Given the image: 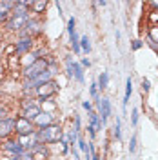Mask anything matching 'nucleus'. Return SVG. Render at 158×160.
Returning a JSON list of instances; mask_svg holds the SVG:
<instances>
[{"instance_id": "obj_27", "label": "nucleus", "mask_w": 158, "mask_h": 160, "mask_svg": "<svg viewBox=\"0 0 158 160\" xmlns=\"http://www.w3.org/2000/svg\"><path fill=\"white\" fill-rule=\"evenodd\" d=\"M142 89L146 91V93H147V91L151 89V84H149V80H146V78H144V82H142Z\"/></svg>"}, {"instance_id": "obj_10", "label": "nucleus", "mask_w": 158, "mask_h": 160, "mask_svg": "<svg viewBox=\"0 0 158 160\" xmlns=\"http://www.w3.org/2000/svg\"><path fill=\"white\" fill-rule=\"evenodd\" d=\"M98 109L100 117H102V124H106L107 118L111 117V102L107 98H98Z\"/></svg>"}, {"instance_id": "obj_23", "label": "nucleus", "mask_w": 158, "mask_h": 160, "mask_svg": "<svg viewBox=\"0 0 158 160\" xmlns=\"http://www.w3.org/2000/svg\"><path fill=\"white\" fill-rule=\"evenodd\" d=\"M147 44H149V46H151V48H153L155 51H158V40H155L153 37H151V35L147 37Z\"/></svg>"}, {"instance_id": "obj_32", "label": "nucleus", "mask_w": 158, "mask_h": 160, "mask_svg": "<svg viewBox=\"0 0 158 160\" xmlns=\"http://www.w3.org/2000/svg\"><path fill=\"white\" fill-rule=\"evenodd\" d=\"M89 64H91V62H89L87 58H84V60H82V66H84V68H89Z\"/></svg>"}, {"instance_id": "obj_18", "label": "nucleus", "mask_w": 158, "mask_h": 160, "mask_svg": "<svg viewBox=\"0 0 158 160\" xmlns=\"http://www.w3.org/2000/svg\"><path fill=\"white\" fill-rule=\"evenodd\" d=\"M131 91H133V82H131V78L126 80V97H124V108L127 106L129 98H131Z\"/></svg>"}, {"instance_id": "obj_28", "label": "nucleus", "mask_w": 158, "mask_h": 160, "mask_svg": "<svg viewBox=\"0 0 158 160\" xmlns=\"http://www.w3.org/2000/svg\"><path fill=\"white\" fill-rule=\"evenodd\" d=\"M82 106H84V109H87L89 113H91V111H93V106H91V102H89V100H86V102H84V104H82Z\"/></svg>"}, {"instance_id": "obj_30", "label": "nucleus", "mask_w": 158, "mask_h": 160, "mask_svg": "<svg viewBox=\"0 0 158 160\" xmlns=\"http://www.w3.org/2000/svg\"><path fill=\"white\" fill-rule=\"evenodd\" d=\"M75 131H77V133L80 131V118L78 117H75Z\"/></svg>"}, {"instance_id": "obj_33", "label": "nucleus", "mask_w": 158, "mask_h": 160, "mask_svg": "<svg viewBox=\"0 0 158 160\" xmlns=\"http://www.w3.org/2000/svg\"><path fill=\"white\" fill-rule=\"evenodd\" d=\"M0 120H4V109L0 108Z\"/></svg>"}, {"instance_id": "obj_15", "label": "nucleus", "mask_w": 158, "mask_h": 160, "mask_svg": "<svg viewBox=\"0 0 158 160\" xmlns=\"http://www.w3.org/2000/svg\"><path fill=\"white\" fill-rule=\"evenodd\" d=\"M31 157H33V160H46V157H47V153H46V149L42 148V146H37V148H33V153H31Z\"/></svg>"}, {"instance_id": "obj_14", "label": "nucleus", "mask_w": 158, "mask_h": 160, "mask_svg": "<svg viewBox=\"0 0 158 160\" xmlns=\"http://www.w3.org/2000/svg\"><path fill=\"white\" fill-rule=\"evenodd\" d=\"M31 46H33L31 37L29 38H22V40H18V42L15 44V51H17V53H27V51L31 49Z\"/></svg>"}, {"instance_id": "obj_1", "label": "nucleus", "mask_w": 158, "mask_h": 160, "mask_svg": "<svg viewBox=\"0 0 158 160\" xmlns=\"http://www.w3.org/2000/svg\"><path fill=\"white\" fill-rule=\"evenodd\" d=\"M27 22H29V11L24 9V8L15 6L13 17L6 22V28L11 29V31H20L22 28H26V26H27Z\"/></svg>"}, {"instance_id": "obj_6", "label": "nucleus", "mask_w": 158, "mask_h": 160, "mask_svg": "<svg viewBox=\"0 0 158 160\" xmlns=\"http://www.w3.org/2000/svg\"><path fill=\"white\" fill-rule=\"evenodd\" d=\"M40 113V108L37 106V104H33V102H24V111H22V117L26 120H29V122H33V120L38 117Z\"/></svg>"}, {"instance_id": "obj_20", "label": "nucleus", "mask_w": 158, "mask_h": 160, "mask_svg": "<svg viewBox=\"0 0 158 160\" xmlns=\"http://www.w3.org/2000/svg\"><path fill=\"white\" fill-rule=\"evenodd\" d=\"M80 49L86 51V53H89V51H91V42H89L87 37H82V38H80Z\"/></svg>"}, {"instance_id": "obj_12", "label": "nucleus", "mask_w": 158, "mask_h": 160, "mask_svg": "<svg viewBox=\"0 0 158 160\" xmlns=\"http://www.w3.org/2000/svg\"><path fill=\"white\" fill-rule=\"evenodd\" d=\"M33 122L38 126L40 129H42V128H47V126H51V124H53V115H51V113H40V115L33 120Z\"/></svg>"}, {"instance_id": "obj_8", "label": "nucleus", "mask_w": 158, "mask_h": 160, "mask_svg": "<svg viewBox=\"0 0 158 160\" xmlns=\"http://www.w3.org/2000/svg\"><path fill=\"white\" fill-rule=\"evenodd\" d=\"M18 144L24 148V149H33V148H37V146H38L40 142H38L37 133H31V135H20Z\"/></svg>"}, {"instance_id": "obj_3", "label": "nucleus", "mask_w": 158, "mask_h": 160, "mask_svg": "<svg viewBox=\"0 0 158 160\" xmlns=\"http://www.w3.org/2000/svg\"><path fill=\"white\" fill-rule=\"evenodd\" d=\"M47 69V62L46 60H35L33 64H29V66H26V69H24V77L27 80H33V78H37L38 75H42L44 71Z\"/></svg>"}, {"instance_id": "obj_22", "label": "nucleus", "mask_w": 158, "mask_h": 160, "mask_svg": "<svg viewBox=\"0 0 158 160\" xmlns=\"http://www.w3.org/2000/svg\"><path fill=\"white\" fill-rule=\"evenodd\" d=\"M38 22H35V20H29V22H27V26H26V28H27V33H35V31H38Z\"/></svg>"}, {"instance_id": "obj_29", "label": "nucleus", "mask_w": 158, "mask_h": 160, "mask_svg": "<svg viewBox=\"0 0 158 160\" xmlns=\"http://www.w3.org/2000/svg\"><path fill=\"white\" fill-rule=\"evenodd\" d=\"M142 48V40H135L133 42V49H140Z\"/></svg>"}, {"instance_id": "obj_9", "label": "nucleus", "mask_w": 158, "mask_h": 160, "mask_svg": "<svg viewBox=\"0 0 158 160\" xmlns=\"http://www.w3.org/2000/svg\"><path fill=\"white\" fill-rule=\"evenodd\" d=\"M13 131H15V118H4V120H0V138L9 137Z\"/></svg>"}, {"instance_id": "obj_17", "label": "nucleus", "mask_w": 158, "mask_h": 160, "mask_svg": "<svg viewBox=\"0 0 158 160\" xmlns=\"http://www.w3.org/2000/svg\"><path fill=\"white\" fill-rule=\"evenodd\" d=\"M46 6H47V2H46V0L31 2V9H33V13H42V11L46 9Z\"/></svg>"}, {"instance_id": "obj_24", "label": "nucleus", "mask_w": 158, "mask_h": 160, "mask_svg": "<svg viewBox=\"0 0 158 160\" xmlns=\"http://www.w3.org/2000/svg\"><path fill=\"white\" fill-rule=\"evenodd\" d=\"M135 149H136V135H133L131 137V142H129V151L135 153Z\"/></svg>"}, {"instance_id": "obj_19", "label": "nucleus", "mask_w": 158, "mask_h": 160, "mask_svg": "<svg viewBox=\"0 0 158 160\" xmlns=\"http://www.w3.org/2000/svg\"><path fill=\"white\" fill-rule=\"evenodd\" d=\"M107 84H109V75L104 71V73L98 77V88H100V89H106V88H107Z\"/></svg>"}, {"instance_id": "obj_16", "label": "nucleus", "mask_w": 158, "mask_h": 160, "mask_svg": "<svg viewBox=\"0 0 158 160\" xmlns=\"http://www.w3.org/2000/svg\"><path fill=\"white\" fill-rule=\"evenodd\" d=\"M73 77L78 80V82H84V71H82V66L73 62Z\"/></svg>"}, {"instance_id": "obj_11", "label": "nucleus", "mask_w": 158, "mask_h": 160, "mask_svg": "<svg viewBox=\"0 0 158 160\" xmlns=\"http://www.w3.org/2000/svg\"><path fill=\"white\" fill-rule=\"evenodd\" d=\"M89 117H91V126H89L87 129H89V135H91V137H95V135H96V131L102 129V120H100L98 113H95V111H91V113H89Z\"/></svg>"}, {"instance_id": "obj_4", "label": "nucleus", "mask_w": 158, "mask_h": 160, "mask_svg": "<svg viewBox=\"0 0 158 160\" xmlns=\"http://www.w3.org/2000/svg\"><path fill=\"white\" fill-rule=\"evenodd\" d=\"M53 73L55 71H51V69H46L42 75H38L37 78H33V80H27L26 82V89H37V88H40L42 84H46V82H49V80H53Z\"/></svg>"}, {"instance_id": "obj_2", "label": "nucleus", "mask_w": 158, "mask_h": 160, "mask_svg": "<svg viewBox=\"0 0 158 160\" xmlns=\"http://www.w3.org/2000/svg\"><path fill=\"white\" fill-rule=\"evenodd\" d=\"M37 137H38L40 144H55V142L62 140V129H60V126H57V124H51L47 128H42L37 133Z\"/></svg>"}, {"instance_id": "obj_5", "label": "nucleus", "mask_w": 158, "mask_h": 160, "mask_svg": "<svg viewBox=\"0 0 158 160\" xmlns=\"http://www.w3.org/2000/svg\"><path fill=\"white\" fill-rule=\"evenodd\" d=\"M57 91H58V86H57L53 80H49V82L42 84L40 88H37V95H38L42 100H46V98H51V97H53Z\"/></svg>"}, {"instance_id": "obj_7", "label": "nucleus", "mask_w": 158, "mask_h": 160, "mask_svg": "<svg viewBox=\"0 0 158 160\" xmlns=\"http://www.w3.org/2000/svg\"><path fill=\"white\" fill-rule=\"evenodd\" d=\"M15 129L18 131V135H31V133H35L33 122L26 120L24 117H18V118L15 120Z\"/></svg>"}, {"instance_id": "obj_21", "label": "nucleus", "mask_w": 158, "mask_h": 160, "mask_svg": "<svg viewBox=\"0 0 158 160\" xmlns=\"http://www.w3.org/2000/svg\"><path fill=\"white\" fill-rule=\"evenodd\" d=\"M113 135H115V138L116 140L122 138V124H120L118 117H116V122H115V131H113Z\"/></svg>"}, {"instance_id": "obj_25", "label": "nucleus", "mask_w": 158, "mask_h": 160, "mask_svg": "<svg viewBox=\"0 0 158 160\" xmlns=\"http://www.w3.org/2000/svg\"><path fill=\"white\" fill-rule=\"evenodd\" d=\"M77 144H78V148L82 151H86V153H87V146H86V140H84V138H78V140H77Z\"/></svg>"}, {"instance_id": "obj_13", "label": "nucleus", "mask_w": 158, "mask_h": 160, "mask_svg": "<svg viewBox=\"0 0 158 160\" xmlns=\"http://www.w3.org/2000/svg\"><path fill=\"white\" fill-rule=\"evenodd\" d=\"M4 149L9 151L11 155H22V153H26V149L20 146L18 142H13V140H7V142L4 144Z\"/></svg>"}, {"instance_id": "obj_31", "label": "nucleus", "mask_w": 158, "mask_h": 160, "mask_svg": "<svg viewBox=\"0 0 158 160\" xmlns=\"http://www.w3.org/2000/svg\"><path fill=\"white\" fill-rule=\"evenodd\" d=\"M7 15H9V13H0V24H2L4 20L7 18Z\"/></svg>"}, {"instance_id": "obj_26", "label": "nucleus", "mask_w": 158, "mask_h": 160, "mask_svg": "<svg viewBox=\"0 0 158 160\" xmlns=\"http://www.w3.org/2000/svg\"><path fill=\"white\" fill-rule=\"evenodd\" d=\"M131 122H133V126H136V122H138V111L133 109V113H131Z\"/></svg>"}]
</instances>
